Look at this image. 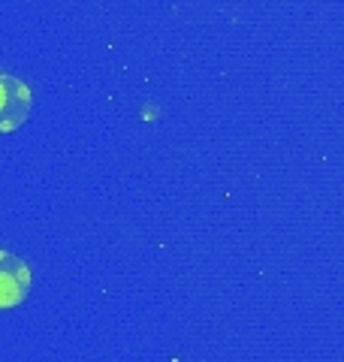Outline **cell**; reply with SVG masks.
<instances>
[{
    "label": "cell",
    "mask_w": 344,
    "mask_h": 362,
    "mask_svg": "<svg viewBox=\"0 0 344 362\" xmlns=\"http://www.w3.org/2000/svg\"><path fill=\"white\" fill-rule=\"evenodd\" d=\"M33 109V94L28 82L0 73V133H13L30 118Z\"/></svg>",
    "instance_id": "obj_1"
},
{
    "label": "cell",
    "mask_w": 344,
    "mask_h": 362,
    "mask_svg": "<svg viewBox=\"0 0 344 362\" xmlns=\"http://www.w3.org/2000/svg\"><path fill=\"white\" fill-rule=\"evenodd\" d=\"M30 293V266L21 257L0 251V311L16 308Z\"/></svg>",
    "instance_id": "obj_2"
}]
</instances>
